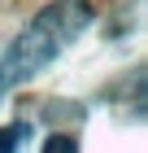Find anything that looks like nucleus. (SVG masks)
Instances as JSON below:
<instances>
[{
    "label": "nucleus",
    "instance_id": "2",
    "mask_svg": "<svg viewBox=\"0 0 148 153\" xmlns=\"http://www.w3.org/2000/svg\"><path fill=\"white\" fill-rule=\"evenodd\" d=\"M26 127L18 123V127H0V153H18V144H22Z\"/></svg>",
    "mask_w": 148,
    "mask_h": 153
},
{
    "label": "nucleus",
    "instance_id": "1",
    "mask_svg": "<svg viewBox=\"0 0 148 153\" xmlns=\"http://www.w3.org/2000/svg\"><path fill=\"white\" fill-rule=\"evenodd\" d=\"M87 22H91L87 0H57L52 9L35 13L26 22V31L13 39V48L4 53V61H0V92L22 83V79H31V74H39Z\"/></svg>",
    "mask_w": 148,
    "mask_h": 153
},
{
    "label": "nucleus",
    "instance_id": "3",
    "mask_svg": "<svg viewBox=\"0 0 148 153\" xmlns=\"http://www.w3.org/2000/svg\"><path fill=\"white\" fill-rule=\"evenodd\" d=\"M39 153H79V140L74 136H48Z\"/></svg>",
    "mask_w": 148,
    "mask_h": 153
}]
</instances>
